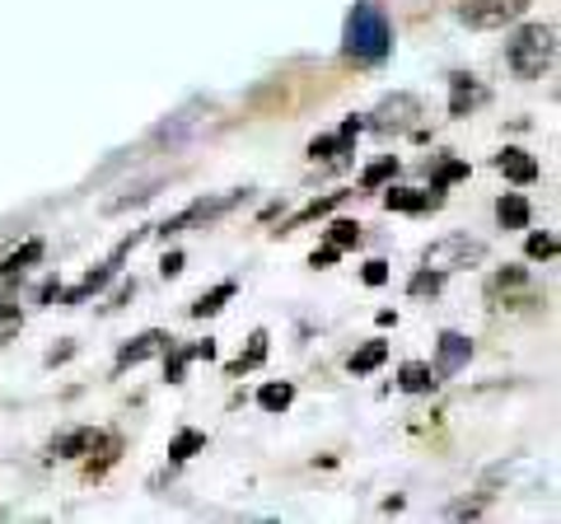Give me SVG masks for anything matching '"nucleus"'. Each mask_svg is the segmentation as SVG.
<instances>
[{"label": "nucleus", "instance_id": "f257e3e1", "mask_svg": "<svg viewBox=\"0 0 561 524\" xmlns=\"http://www.w3.org/2000/svg\"><path fill=\"white\" fill-rule=\"evenodd\" d=\"M389 47H393V33H389V20H383V10H379V5H370V0H360V5L346 14L342 52H346L351 61L375 66V61L389 57Z\"/></svg>", "mask_w": 561, "mask_h": 524}, {"label": "nucleus", "instance_id": "f03ea898", "mask_svg": "<svg viewBox=\"0 0 561 524\" xmlns=\"http://www.w3.org/2000/svg\"><path fill=\"white\" fill-rule=\"evenodd\" d=\"M505 61L524 80H538L557 61V29L552 24H524L511 43H505Z\"/></svg>", "mask_w": 561, "mask_h": 524}, {"label": "nucleus", "instance_id": "7ed1b4c3", "mask_svg": "<svg viewBox=\"0 0 561 524\" xmlns=\"http://www.w3.org/2000/svg\"><path fill=\"white\" fill-rule=\"evenodd\" d=\"M486 258V243L482 239H468V235H449V239H435L426 249V267L431 272H459V267H478Z\"/></svg>", "mask_w": 561, "mask_h": 524}, {"label": "nucleus", "instance_id": "20e7f679", "mask_svg": "<svg viewBox=\"0 0 561 524\" xmlns=\"http://www.w3.org/2000/svg\"><path fill=\"white\" fill-rule=\"evenodd\" d=\"M524 10H529V0H463L459 20L468 29H505V24H515Z\"/></svg>", "mask_w": 561, "mask_h": 524}, {"label": "nucleus", "instance_id": "39448f33", "mask_svg": "<svg viewBox=\"0 0 561 524\" xmlns=\"http://www.w3.org/2000/svg\"><path fill=\"white\" fill-rule=\"evenodd\" d=\"M416 117H421V99L416 94H393L370 113V127L375 132H408Z\"/></svg>", "mask_w": 561, "mask_h": 524}, {"label": "nucleus", "instance_id": "423d86ee", "mask_svg": "<svg viewBox=\"0 0 561 524\" xmlns=\"http://www.w3.org/2000/svg\"><path fill=\"white\" fill-rule=\"evenodd\" d=\"M169 346H173V338L160 333V328H150V333L131 338V342L117 352V371H127V365H140V361H150V356H164Z\"/></svg>", "mask_w": 561, "mask_h": 524}, {"label": "nucleus", "instance_id": "0eeeda50", "mask_svg": "<svg viewBox=\"0 0 561 524\" xmlns=\"http://www.w3.org/2000/svg\"><path fill=\"white\" fill-rule=\"evenodd\" d=\"M435 352H440L435 356V375H459L472 356V342L463 333H440V346H435Z\"/></svg>", "mask_w": 561, "mask_h": 524}, {"label": "nucleus", "instance_id": "6e6552de", "mask_svg": "<svg viewBox=\"0 0 561 524\" xmlns=\"http://www.w3.org/2000/svg\"><path fill=\"white\" fill-rule=\"evenodd\" d=\"M496 169H501L511 183H534V179H538V160H534L529 150H519V146H505V150L496 155Z\"/></svg>", "mask_w": 561, "mask_h": 524}, {"label": "nucleus", "instance_id": "1a4fd4ad", "mask_svg": "<svg viewBox=\"0 0 561 524\" xmlns=\"http://www.w3.org/2000/svg\"><path fill=\"white\" fill-rule=\"evenodd\" d=\"M435 384H440V375H435V365L408 361V365L398 371V389H402V394H431Z\"/></svg>", "mask_w": 561, "mask_h": 524}, {"label": "nucleus", "instance_id": "9d476101", "mask_svg": "<svg viewBox=\"0 0 561 524\" xmlns=\"http://www.w3.org/2000/svg\"><path fill=\"white\" fill-rule=\"evenodd\" d=\"M529 202L519 197V192H505V197L496 202V220H501V230H529Z\"/></svg>", "mask_w": 561, "mask_h": 524}, {"label": "nucleus", "instance_id": "9b49d317", "mask_svg": "<svg viewBox=\"0 0 561 524\" xmlns=\"http://www.w3.org/2000/svg\"><path fill=\"white\" fill-rule=\"evenodd\" d=\"M431 202H435L431 192H416V187H389V192H383V206H389V212H408V216L426 212Z\"/></svg>", "mask_w": 561, "mask_h": 524}, {"label": "nucleus", "instance_id": "f8f14e48", "mask_svg": "<svg viewBox=\"0 0 561 524\" xmlns=\"http://www.w3.org/2000/svg\"><path fill=\"white\" fill-rule=\"evenodd\" d=\"M486 99L482 84H472V76H454V99H449V113L463 117L468 109H478V103Z\"/></svg>", "mask_w": 561, "mask_h": 524}, {"label": "nucleus", "instance_id": "ddd939ff", "mask_svg": "<svg viewBox=\"0 0 561 524\" xmlns=\"http://www.w3.org/2000/svg\"><path fill=\"white\" fill-rule=\"evenodd\" d=\"M99 445V431H70V435H61L57 445H51V454L57 459H80L84 449H94Z\"/></svg>", "mask_w": 561, "mask_h": 524}, {"label": "nucleus", "instance_id": "4468645a", "mask_svg": "<svg viewBox=\"0 0 561 524\" xmlns=\"http://www.w3.org/2000/svg\"><path fill=\"white\" fill-rule=\"evenodd\" d=\"M295 403V384H262L257 389V408L262 412H286Z\"/></svg>", "mask_w": 561, "mask_h": 524}, {"label": "nucleus", "instance_id": "2eb2a0df", "mask_svg": "<svg viewBox=\"0 0 561 524\" xmlns=\"http://www.w3.org/2000/svg\"><path fill=\"white\" fill-rule=\"evenodd\" d=\"M225 300H234V282H220L216 291H206L187 314H192V319H210V314H220V309H225Z\"/></svg>", "mask_w": 561, "mask_h": 524}, {"label": "nucleus", "instance_id": "dca6fc26", "mask_svg": "<svg viewBox=\"0 0 561 524\" xmlns=\"http://www.w3.org/2000/svg\"><path fill=\"white\" fill-rule=\"evenodd\" d=\"M383 356H389V342H365L356 356H351V375H370V371H379L383 365Z\"/></svg>", "mask_w": 561, "mask_h": 524}, {"label": "nucleus", "instance_id": "f3484780", "mask_svg": "<svg viewBox=\"0 0 561 524\" xmlns=\"http://www.w3.org/2000/svg\"><path fill=\"white\" fill-rule=\"evenodd\" d=\"M38 258H43V239H28L24 249H14L5 262H0V276H20L28 262H38Z\"/></svg>", "mask_w": 561, "mask_h": 524}, {"label": "nucleus", "instance_id": "a211bd4d", "mask_svg": "<svg viewBox=\"0 0 561 524\" xmlns=\"http://www.w3.org/2000/svg\"><path fill=\"white\" fill-rule=\"evenodd\" d=\"M262 361H267V333H262V328H257V333L249 338V352H243L234 365H230V375H243V371H253V365H262Z\"/></svg>", "mask_w": 561, "mask_h": 524}, {"label": "nucleus", "instance_id": "6ab92c4d", "mask_svg": "<svg viewBox=\"0 0 561 524\" xmlns=\"http://www.w3.org/2000/svg\"><path fill=\"white\" fill-rule=\"evenodd\" d=\"M197 449H206V435H202V431H183L179 441L169 445V459H173V464H183V459H192Z\"/></svg>", "mask_w": 561, "mask_h": 524}, {"label": "nucleus", "instance_id": "aec40b11", "mask_svg": "<svg viewBox=\"0 0 561 524\" xmlns=\"http://www.w3.org/2000/svg\"><path fill=\"white\" fill-rule=\"evenodd\" d=\"M328 239L337 243V249H356V243H360V225L356 220H332L328 225Z\"/></svg>", "mask_w": 561, "mask_h": 524}, {"label": "nucleus", "instance_id": "412c9836", "mask_svg": "<svg viewBox=\"0 0 561 524\" xmlns=\"http://www.w3.org/2000/svg\"><path fill=\"white\" fill-rule=\"evenodd\" d=\"M393 173H398V160L389 155V160H379V164H370V169L360 173V187H370V192H375V187H383V183H389Z\"/></svg>", "mask_w": 561, "mask_h": 524}, {"label": "nucleus", "instance_id": "4be33fe9", "mask_svg": "<svg viewBox=\"0 0 561 524\" xmlns=\"http://www.w3.org/2000/svg\"><path fill=\"white\" fill-rule=\"evenodd\" d=\"M337 202H346V192H332V197H323V202H309V206H305V212H300V216H295L290 225H305V220H319V216H328V212H332V206H337Z\"/></svg>", "mask_w": 561, "mask_h": 524}, {"label": "nucleus", "instance_id": "5701e85b", "mask_svg": "<svg viewBox=\"0 0 561 524\" xmlns=\"http://www.w3.org/2000/svg\"><path fill=\"white\" fill-rule=\"evenodd\" d=\"M408 291H412V295H435V291H440V272L421 267V272L412 276V282H408Z\"/></svg>", "mask_w": 561, "mask_h": 524}, {"label": "nucleus", "instance_id": "b1692460", "mask_svg": "<svg viewBox=\"0 0 561 524\" xmlns=\"http://www.w3.org/2000/svg\"><path fill=\"white\" fill-rule=\"evenodd\" d=\"M360 276H365V286H383V282H389V262H383V258H370Z\"/></svg>", "mask_w": 561, "mask_h": 524}, {"label": "nucleus", "instance_id": "393cba45", "mask_svg": "<svg viewBox=\"0 0 561 524\" xmlns=\"http://www.w3.org/2000/svg\"><path fill=\"white\" fill-rule=\"evenodd\" d=\"M557 253V239L552 235H529V258L542 262V258H552Z\"/></svg>", "mask_w": 561, "mask_h": 524}, {"label": "nucleus", "instance_id": "a878e982", "mask_svg": "<svg viewBox=\"0 0 561 524\" xmlns=\"http://www.w3.org/2000/svg\"><path fill=\"white\" fill-rule=\"evenodd\" d=\"M332 150H346V146L337 141V136H319V141H313V146H309V155H313V160H328V155H332Z\"/></svg>", "mask_w": 561, "mask_h": 524}, {"label": "nucleus", "instance_id": "bb28decb", "mask_svg": "<svg viewBox=\"0 0 561 524\" xmlns=\"http://www.w3.org/2000/svg\"><path fill=\"white\" fill-rule=\"evenodd\" d=\"M463 173H468V164H459V160H449V164L440 169V179H435V192H440L445 183H454V179H463Z\"/></svg>", "mask_w": 561, "mask_h": 524}, {"label": "nucleus", "instance_id": "cd10ccee", "mask_svg": "<svg viewBox=\"0 0 561 524\" xmlns=\"http://www.w3.org/2000/svg\"><path fill=\"white\" fill-rule=\"evenodd\" d=\"M337 253H342L337 243H328V249H319V253L309 258V267H328V262H337Z\"/></svg>", "mask_w": 561, "mask_h": 524}, {"label": "nucleus", "instance_id": "c85d7f7f", "mask_svg": "<svg viewBox=\"0 0 561 524\" xmlns=\"http://www.w3.org/2000/svg\"><path fill=\"white\" fill-rule=\"evenodd\" d=\"M160 272H164V276H179V272H183V253H164Z\"/></svg>", "mask_w": 561, "mask_h": 524}, {"label": "nucleus", "instance_id": "c756f323", "mask_svg": "<svg viewBox=\"0 0 561 524\" xmlns=\"http://www.w3.org/2000/svg\"><path fill=\"white\" fill-rule=\"evenodd\" d=\"M5 319H20V305H5V300H0V323H5Z\"/></svg>", "mask_w": 561, "mask_h": 524}]
</instances>
